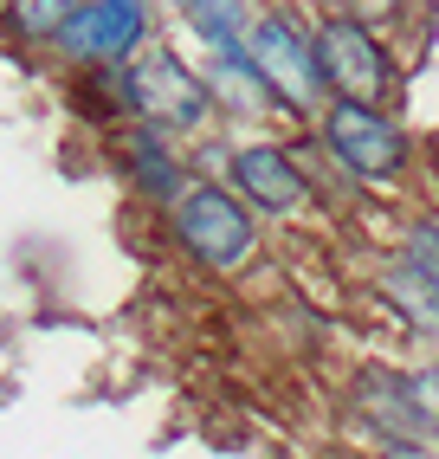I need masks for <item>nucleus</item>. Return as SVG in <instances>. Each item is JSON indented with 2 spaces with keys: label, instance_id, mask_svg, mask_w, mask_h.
Wrapping results in <instances>:
<instances>
[{
  "label": "nucleus",
  "instance_id": "1",
  "mask_svg": "<svg viewBox=\"0 0 439 459\" xmlns=\"http://www.w3.org/2000/svg\"><path fill=\"white\" fill-rule=\"evenodd\" d=\"M162 221H168V239H175V253L187 265H201V272H245L259 259L265 247V227H259V213L245 207L220 175H194L187 188L162 207Z\"/></svg>",
  "mask_w": 439,
  "mask_h": 459
},
{
  "label": "nucleus",
  "instance_id": "2",
  "mask_svg": "<svg viewBox=\"0 0 439 459\" xmlns=\"http://www.w3.org/2000/svg\"><path fill=\"white\" fill-rule=\"evenodd\" d=\"M123 84H130V124H149L175 143H201L213 130V98H207V78L201 65L168 46V39H149L130 65H123Z\"/></svg>",
  "mask_w": 439,
  "mask_h": 459
},
{
  "label": "nucleus",
  "instance_id": "3",
  "mask_svg": "<svg viewBox=\"0 0 439 459\" xmlns=\"http://www.w3.org/2000/svg\"><path fill=\"white\" fill-rule=\"evenodd\" d=\"M245 65L265 84V98L291 117H317L330 104V91L317 78V52H310V26L291 7H259L253 26H245Z\"/></svg>",
  "mask_w": 439,
  "mask_h": 459
},
{
  "label": "nucleus",
  "instance_id": "4",
  "mask_svg": "<svg viewBox=\"0 0 439 459\" xmlns=\"http://www.w3.org/2000/svg\"><path fill=\"white\" fill-rule=\"evenodd\" d=\"M310 52H317V78L330 98L342 104H374L388 110V98L400 91V72L388 46L374 39V26L362 13H323L317 26H310Z\"/></svg>",
  "mask_w": 439,
  "mask_h": 459
},
{
  "label": "nucleus",
  "instance_id": "5",
  "mask_svg": "<svg viewBox=\"0 0 439 459\" xmlns=\"http://www.w3.org/2000/svg\"><path fill=\"white\" fill-rule=\"evenodd\" d=\"M317 143L330 149V162L342 175H356V181H400L407 156H414V143H407V130L394 124L388 110L342 104V98H330L317 110Z\"/></svg>",
  "mask_w": 439,
  "mask_h": 459
},
{
  "label": "nucleus",
  "instance_id": "6",
  "mask_svg": "<svg viewBox=\"0 0 439 459\" xmlns=\"http://www.w3.org/2000/svg\"><path fill=\"white\" fill-rule=\"evenodd\" d=\"M155 39V7L149 0H78L72 20L58 26L52 52L72 72H98V65H130V58Z\"/></svg>",
  "mask_w": 439,
  "mask_h": 459
},
{
  "label": "nucleus",
  "instance_id": "7",
  "mask_svg": "<svg viewBox=\"0 0 439 459\" xmlns=\"http://www.w3.org/2000/svg\"><path fill=\"white\" fill-rule=\"evenodd\" d=\"M220 181L259 213V221H291V213L310 207V175L304 162L291 156L285 143H265V136H245L227 149V162H220Z\"/></svg>",
  "mask_w": 439,
  "mask_h": 459
},
{
  "label": "nucleus",
  "instance_id": "8",
  "mask_svg": "<svg viewBox=\"0 0 439 459\" xmlns=\"http://www.w3.org/2000/svg\"><path fill=\"white\" fill-rule=\"evenodd\" d=\"M116 143H110V162H116V175L130 181V188L149 201V207H168L187 181V156H181V143L175 136H162V130H149V124H123V130H110Z\"/></svg>",
  "mask_w": 439,
  "mask_h": 459
},
{
  "label": "nucleus",
  "instance_id": "9",
  "mask_svg": "<svg viewBox=\"0 0 439 459\" xmlns=\"http://www.w3.org/2000/svg\"><path fill=\"white\" fill-rule=\"evenodd\" d=\"M356 408H362V420L374 427V440H388V446H420V440H426L414 402H407V382L388 376V369H368V376L356 382Z\"/></svg>",
  "mask_w": 439,
  "mask_h": 459
},
{
  "label": "nucleus",
  "instance_id": "10",
  "mask_svg": "<svg viewBox=\"0 0 439 459\" xmlns=\"http://www.w3.org/2000/svg\"><path fill=\"white\" fill-rule=\"evenodd\" d=\"M168 7L201 39V52H233V46H245V26H253L259 0H168Z\"/></svg>",
  "mask_w": 439,
  "mask_h": 459
},
{
  "label": "nucleus",
  "instance_id": "11",
  "mask_svg": "<svg viewBox=\"0 0 439 459\" xmlns=\"http://www.w3.org/2000/svg\"><path fill=\"white\" fill-rule=\"evenodd\" d=\"M78 0H0V26L20 39V46H52L58 26L72 20Z\"/></svg>",
  "mask_w": 439,
  "mask_h": 459
},
{
  "label": "nucleus",
  "instance_id": "12",
  "mask_svg": "<svg viewBox=\"0 0 439 459\" xmlns=\"http://www.w3.org/2000/svg\"><path fill=\"white\" fill-rule=\"evenodd\" d=\"M407 272H414V279H426L433 291H439V221H414L407 227Z\"/></svg>",
  "mask_w": 439,
  "mask_h": 459
},
{
  "label": "nucleus",
  "instance_id": "13",
  "mask_svg": "<svg viewBox=\"0 0 439 459\" xmlns=\"http://www.w3.org/2000/svg\"><path fill=\"white\" fill-rule=\"evenodd\" d=\"M400 382H407V402H414L420 427L439 434V369H414V376H400Z\"/></svg>",
  "mask_w": 439,
  "mask_h": 459
},
{
  "label": "nucleus",
  "instance_id": "14",
  "mask_svg": "<svg viewBox=\"0 0 439 459\" xmlns=\"http://www.w3.org/2000/svg\"><path fill=\"white\" fill-rule=\"evenodd\" d=\"M388 459H420V446H388Z\"/></svg>",
  "mask_w": 439,
  "mask_h": 459
},
{
  "label": "nucleus",
  "instance_id": "15",
  "mask_svg": "<svg viewBox=\"0 0 439 459\" xmlns=\"http://www.w3.org/2000/svg\"><path fill=\"white\" fill-rule=\"evenodd\" d=\"M433 440H439V434H433Z\"/></svg>",
  "mask_w": 439,
  "mask_h": 459
}]
</instances>
